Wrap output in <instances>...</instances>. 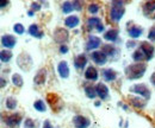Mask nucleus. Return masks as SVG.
Wrapping results in <instances>:
<instances>
[{
  "mask_svg": "<svg viewBox=\"0 0 155 128\" xmlns=\"http://www.w3.org/2000/svg\"><path fill=\"white\" fill-rule=\"evenodd\" d=\"M68 51H69L68 46H67V45H64V44H61V46H60V52L64 55V54H67Z\"/></svg>",
  "mask_w": 155,
  "mask_h": 128,
  "instance_id": "a19ab883",
  "label": "nucleus"
},
{
  "mask_svg": "<svg viewBox=\"0 0 155 128\" xmlns=\"http://www.w3.org/2000/svg\"><path fill=\"white\" fill-rule=\"evenodd\" d=\"M122 107H123V109H128V106H125V105H123V103H122Z\"/></svg>",
  "mask_w": 155,
  "mask_h": 128,
  "instance_id": "09e8293b",
  "label": "nucleus"
},
{
  "mask_svg": "<svg viewBox=\"0 0 155 128\" xmlns=\"http://www.w3.org/2000/svg\"><path fill=\"white\" fill-rule=\"evenodd\" d=\"M101 76H103V78L106 82H114V81L117 80L118 73H117L116 70H114L111 68H106V69H103L101 70Z\"/></svg>",
  "mask_w": 155,
  "mask_h": 128,
  "instance_id": "f3484780",
  "label": "nucleus"
},
{
  "mask_svg": "<svg viewBox=\"0 0 155 128\" xmlns=\"http://www.w3.org/2000/svg\"><path fill=\"white\" fill-rule=\"evenodd\" d=\"M7 86V80H5L4 77H1V88H5Z\"/></svg>",
  "mask_w": 155,
  "mask_h": 128,
  "instance_id": "c03bdc74",
  "label": "nucleus"
},
{
  "mask_svg": "<svg viewBox=\"0 0 155 128\" xmlns=\"http://www.w3.org/2000/svg\"><path fill=\"white\" fill-rule=\"evenodd\" d=\"M53 38H54V40L58 43V44H64V43H67L68 42V39H69V33H68V31L66 30V29H63V27H58L55 31H54V33H53Z\"/></svg>",
  "mask_w": 155,
  "mask_h": 128,
  "instance_id": "423d86ee",
  "label": "nucleus"
},
{
  "mask_svg": "<svg viewBox=\"0 0 155 128\" xmlns=\"http://www.w3.org/2000/svg\"><path fill=\"white\" fill-rule=\"evenodd\" d=\"M10 4V0H1V4H0V7L1 8H5L7 5Z\"/></svg>",
  "mask_w": 155,
  "mask_h": 128,
  "instance_id": "37998d69",
  "label": "nucleus"
},
{
  "mask_svg": "<svg viewBox=\"0 0 155 128\" xmlns=\"http://www.w3.org/2000/svg\"><path fill=\"white\" fill-rule=\"evenodd\" d=\"M148 39L152 40V42H155V27H152L148 32Z\"/></svg>",
  "mask_w": 155,
  "mask_h": 128,
  "instance_id": "4c0bfd02",
  "label": "nucleus"
},
{
  "mask_svg": "<svg viewBox=\"0 0 155 128\" xmlns=\"http://www.w3.org/2000/svg\"><path fill=\"white\" fill-rule=\"evenodd\" d=\"M128 33H129V36L131 37L133 39H136V38H140V37L142 36V33H143V29L141 27V26H133V27H130L129 30H128Z\"/></svg>",
  "mask_w": 155,
  "mask_h": 128,
  "instance_id": "b1692460",
  "label": "nucleus"
},
{
  "mask_svg": "<svg viewBox=\"0 0 155 128\" xmlns=\"http://www.w3.org/2000/svg\"><path fill=\"white\" fill-rule=\"evenodd\" d=\"M118 36H119V30H118V29H110V30H107V31L104 33L103 38H104L106 42L114 43V42H117Z\"/></svg>",
  "mask_w": 155,
  "mask_h": 128,
  "instance_id": "412c9836",
  "label": "nucleus"
},
{
  "mask_svg": "<svg viewBox=\"0 0 155 128\" xmlns=\"http://www.w3.org/2000/svg\"><path fill=\"white\" fill-rule=\"evenodd\" d=\"M101 45V39L97 36H90L87 42H86V45H85V49L86 51H94L96 49H98L99 46Z\"/></svg>",
  "mask_w": 155,
  "mask_h": 128,
  "instance_id": "9b49d317",
  "label": "nucleus"
},
{
  "mask_svg": "<svg viewBox=\"0 0 155 128\" xmlns=\"http://www.w3.org/2000/svg\"><path fill=\"white\" fill-rule=\"evenodd\" d=\"M125 45H127L128 49H133V48H135L136 45H137V43H136V40H133V38H131V40H128Z\"/></svg>",
  "mask_w": 155,
  "mask_h": 128,
  "instance_id": "58836bf2",
  "label": "nucleus"
},
{
  "mask_svg": "<svg viewBox=\"0 0 155 128\" xmlns=\"http://www.w3.org/2000/svg\"><path fill=\"white\" fill-rule=\"evenodd\" d=\"M58 73L61 78H68V77H69L71 70H69L68 63H67L66 61H61L58 64Z\"/></svg>",
  "mask_w": 155,
  "mask_h": 128,
  "instance_id": "2eb2a0df",
  "label": "nucleus"
},
{
  "mask_svg": "<svg viewBox=\"0 0 155 128\" xmlns=\"http://www.w3.org/2000/svg\"><path fill=\"white\" fill-rule=\"evenodd\" d=\"M5 106H6L7 109L13 110L17 108V106H18V101L16 100V97H13V96H8V97L5 100Z\"/></svg>",
  "mask_w": 155,
  "mask_h": 128,
  "instance_id": "cd10ccee",
  "label": "nucleus"
},
{
  "mask_svg": "<svg viewBox=\"0 0 155 128\" xmlns=\"http://www.w3.org/2000/svg\"><path fill=\"white\" fill-rule=\"evenodd\" d=\"M130 92H134L136 95H140L141 97H143L144 100H149L150 98V90H149V88L146 86V84H143V83H141V84H135L133 88H130Z\"/></svg>",
  "mask_w": 155,
  "mask_h": 128,
  "instance_id": "39448f33",
  "label": "nucleus"
},
{
  "mask_svg": "<svg viewBox=\"0 0 155 128\" xmlns=\"http://www.w3.org/2000/svg\"><path fill=\"white\" fill-rule=\"evenodd\" d=\"M34 13H35V11H32V10H31V11H29V12H28V14H29V16H30V17H32V16H34Z\"/></svg>",
  "mask_w": 155,
  "mask_h": 128,
  "instance_id": "49530a36",
  "label": "nucleus"
},
{
  "mask_svg": "<svg viewBox=\"0 0 155 128\" xmlns=\"http://www.w3.org/2000/svg\"><path fill=\"white\" fill-rule=\"evenodd\" d=\"M87 29L88 30H93L96 29L98 32H103L104 31V25L101 23V19L98 17H91L87 19Z\"/></svg>",
  "mask_w": 155,
  "mask_h": 128,
  "instance_id": "9d476101",
  "label": "nucleus"
},
{
  "mask_svg": "<svg viewBox=\"0 0 155 128\" xmlns=\"http://www.w3.org/2000/svg\"><path fill=\"white\" fill-rule=\"evenodd\" d=\"M61 8H62V12H63V13H71V12L74 10L72 1H64V2L62 4Z\"/></svg>",
  "mask_w": 155,
  "mask_h": 128,
  "instance_id": "473e14b6",
  "label": "nucleus"
},
{
  "mask_svg": "<svg viewBox=\"0 0 155 128\" xmlns=\"http://www.w3.org/2000/svg\"><path fill=\"white\" fill-rule=\"evenodd\" d=\"M47 81V70L44 68L39 69L38 71L36 73L35 77H34V83L36 86H43Z\"/></svg>",
  "mask_w": 155,
  "mask_h": 128,
  "instance_id": "6ab92c4d",
  "label": "nucleus"
},
{
  "mask_svg": "<svg viewBox=\"0 0 155 128\" xmlns=\"http://www.w3.org/2000/svg\"><path fill=\"white\" fill-rule=\"evenodd\" d=\"M47 103L50 106V108L53 109V111L55 113H60L61 110L63 109V100L58 96V94H54V92H48L47 94Z\"/></svg>",
  "mask_w": 155,
  "mask_h": 128,
  "instance_id": "f03ea898",
  "label": "nucleus"
},
{
  "mask_svg": "<svg viewBox=\"0 0 155 128\" xmlns=\"http://www.w3.org/2000/svg\"><path fill=\"white\" fill-rule=\"evenodd\" d=\"M84 76H85V78L87 80V81H91V82H94V81H97L98 77H99V73H98V70L96 69V67H88L87 69H86V71L84 73Z\"/></svg>",
  "mask_w": 155,
  "mask_h": 128,
  "instance_id": "aec40b11",
  "label": "nucleus"
},
{
  "mask_svg": "<svg viewBox=\"0 0 155 128\" xmlns=\"http://www.w3.org/2000/svg\"><path fill=\"white\" fill-rule=\"evenodd\" d=\"M129 103L136 109H143L146 107V100L141 98V96H129Z\"/></svg>",
  "mask_w": 155,
  "mask_h": 128,
  "instance_id": "a211bd4d",
  "label": "nucleus"
},
{
  "mask_svg": "<svg viewBox=\"0 0 155 128\" xmlns=\"http://www.w3.org/2000/svg\"><path fill=\"white\" fill-rule=\"evenodd\" d=\"M13 31H15L17 35H23V33L25 32V27L23 26V24L17 23V24L13 25Z\"/></svg>",
  "mask_w": 155,
  "mask_h": 128,
  "instance_id": "f704fd0d",
  "label": "nucleus"
},
{
  "mask_svg": "<svg viewBox=\"0 0 155 128\" xmlns=\"http://www.w3.org/2000/svg\"><path fill=\"white\" fill-rule=\"evenodd\" d=\"M75 128H88L91 125V120L84 115H75L72 120Z\"/></svg>",
  "mask_w": 155,
  "mask_h": 128,
  "instance_id": "1a4fd4ad",
  "label": "nucleus"
},
{
  "mask_svg": "<svg viewBox=\"0 0 155 128\" xmlns=\"http://www.w3.org/2000/svg\"><path fill=\"white\" fill-rule=\"evenodd\" d=\"M140 49L143 51V54L146 56V61H150L153 59V57L155 55V48L154 45H152L149 42L143 40L140 43Z\"/></svg>",
  "mask_w": 155,
  "mask_h": 128,
  "instance_id": "6e6552de",
  "label": "nucleus"
},
{
  "mask_svg": "<svg viewBox=\"0 0 155 128\" xmlns=\"http://www.w3.org/2000/svg\"><path fill=\"white\" fill-rule=\"evenodd\" d=\"M96 89H97V95L98 97L101 100V101H105V100H107L109 98V88H107V86L105 84V83H98L97 86H96Z\"/></svg>",
  "mask_w": 155,
  "mask_h": 128,
  "instance_id": "4468645a",
  "label": "nucleus"
},
{
  "mask_svg": "<svg viewBox=\"0 0 155 128\" xmlns=\"http://www.w3.org/2000/svg\"><path fill=\"white\" fill-rule=\"evenodd\" d=\"M31 10H32V11H35V12H37V11L41 10V5H39L38 2H36V1H35V2H32V4H31Z\"/></svg>",
  "mask_w": 155,
  "mask_h": 128,
  "instance_id": "ea45409f",
  "label": "nucleus"
},
{
  "mask_svg": "<svg viewBox=\"0 0 155 128\" xmlns=\"http://www.w3.org/2000/svg\"><path fill=\"white\" fill-rule=\"evenodd\" d=\"M17 64H18V67H19L21 70L29 71L31 69V67H32V58L30 57L29 54L21 52L18 56V58H17Z\"/></svg>",
  "mask_w": 155,
  "mask_h": 128,
  "instance_id": "20e7f679",
  "label": "nucleus"
},
{
  "mask_svg": "<svg viewBox=\"0 0 155 128\" xmlns=\"http://www.w3.org/2000/svg\"><path fill=\"white\" fill-rule=\"evenodd\" d=\"M94 106H96V107H99V106H100V101H97V102L94 103Z\"/></svg>",
  "mask_w": 155,
  "mask_h": 128,
  "instance_id": "de8ad7c7",
  "label": "nucleus"
},
{
  "mask_svg": "<svg viewBox=\"0 0 155 128\" xmlns=\"http://www.w3.org/2000/svg\"><path fill=\"white\" fill-rule=\"evenodd\" d=\"M91 58H92V61H93L97 65H104V64H106V62H107V56L105 55L103 51H99V50H94V51L91 54Z\"/></svg>",
  "mask_w": 155,
  "mask_h": 128,
  "instance_id": "f8f14e48",
  "label": "nucleus"
},
{
  "mask_svg": "<svg viewBox=\"0 0 155 128\" xmlns=\"http://www.w3.org/2000/svg\"><path fill=\"white\" fill-rule=\"evenodd\" d=\"M125 13L124 6H117V5H112L111 10H110V20L114 23H118L120 19L123 18Z\"/></svg>",
  "mask_w": 155,
  "mask_h": 128,
  "instance_id": "0eeeda50",
  "label": "nucleus"
},
{
  "mask_svg": "<svg viewBox=\"0 0 155 128\" xmlns=\"http://www.w3.org/2000/svg\"><path fill=\"white\" fill-rule=\"evenodd\" d=\"M87 62H88V58H87V56L85 55V54H79V55L74 58V67H75V69L78 70H81V69H84L86 65H87Z\"/></svg>",
  "mask_w": 155,
  "mask_h": 128,
  "instance_id": "dca6fc26",
  "label": "nucleus"
},
{
  "mask_svg": "<svg viewBox=\"0 0 155 128\" xmlns=\"http://www.w3.org/2000/svg\"><path fill=\"white\" fill-rule=\"evenodd\" d=\"M12 57H13V55H12V52H11L10 49L1 50V52H0V59H1L2 63H8L12 59Z\"/></svg>",
  "mask_w": 155,
  "mask_h": 128,
  "instance_id": "c85d7f7f",
  "label": "nucleus"
},
{
  "mask_svg": "<svg viewBox=\"0 0 155 128\" xmlns=\"http://www.w3.org/2000/svg\"><path fill=\"white\" fill-rule=\"evenodd\" d=\"M11 81H12V83H13V86H16V87H23V84H24V81H23V77L20 76L19 73H13L12 75V77H11Z\"/></svg>",
  "mask_w": 155,
  "mask_h": 128,
  "instance_id": "c756f323",
  "label": "nucleus"
},
{
  "mask_svg": "<svg viewBox=\"0 0 155 128\" xmlns=\"http://www.w3.org/2000/svg\"><path fill=\"white\" fill-rule=\"evenodd\" d=\"M42 128H54V126L50 123V121H49V120H45V121L43 122V127Z\"/></svg>",
  "mask_w": 155,
  "mask_h": 128,
  "instance_id": "79ce46f5",
  "label": "nucleus"
},
{
  "mask_svg": "<svg viewBox=\"0 0 155 128\" xmlns=\"http://www.w3.org/2000/svg\"><path fill=\"white\" fill-rule=\"evenodd\" d=\"M34 108L37 111H39V113H43V111L47 110V105H45V102L43 100H36L34 102Z\"/></svg>",
  "mask_w": 155,
  "mask_h": 128,
  "instance_id": "2f4dec72",
  "label": "nucleus"
},
{
  "mask_svg": "<svg viewBox=\"0 0 155 128\" xmlns=\"http://www.w3.org/2000/svg\"><path fill=\"white\" fill-rule=\"evenodd\" d=\"M29 35L31 37H35L37 39H41L44 36V32L39 29V26L37 24H31L30 27H29Z\"/></svg>",
  "mask_w": 155,
  "mask_h": 128,
  "instance_id": "4be33fe9",
  "label": "nucleus"
},
{
  "mask_svg": "<svg viewBox=\"0 0 155 128\" xmlns=\"http://www.w3.org/2000/svg\"><path fill=\"white\" fill-rule=\"evenodd\" d=\"M17 44V38L12 35H4L1 37V45L6 49H13Z\"/></svg>",
  "mask_w": 155,
  "mask_h": 128,
  "instance_id": "ddd939ff",
  "label": "nucleus"
},
{
  "mask_svg": "<svg viewBox=\"0 0 155 128\" xmlns=\"http://www.w3.org/2000/svg\"><path fill=\"white\" fill-rule=\"evenodd\" d=\"M85 94H86V96L88 97V98H96L98 95H97V89H96V87L94 86H92V84H87V86H85Z\"/></svg>",
  "mask_w": 155,
  "mask_h": 128,
  "instance_id": "bb28decb",
  "label": "nucleus"
},
{
  "mask_svg": "<svg viewBox=\"0 0 155 128\" xmlns=\"http://www.w3.org/2000/svg\"><path fill=\"white\" fill-rule=\"evenodd\" d=\"M99 10H100V6L96 4V2H92V4H90L88 5V8H87V11L91 13V14H97L98 12H99Z\"/></svg>",
  "mask_w": 155,
  "mask_h": 128,
  "instance_id": "72a5a7b5",
  "label": "nucleus"
},
{
  "mask_svg": "<svg viewBox=\"0 0 155 128\" xmlns=\"http://www.w3.org/2000/svg\"><path fill=\"white\" fill-rule=\"evenodd\" d=\"M101 51L107 56V57H114V56L117 54L116 46H114V45H111V44H105V45H103Z\"/></svg>",
  "mask_w": 155,
  "mask_h": 128,
  "instance_id": "393cba45",
  "label": "nucleus"
},
{
  "mask_svg": "<svg viewBox=\"0 0 155 128\" xmlns=\"http://www.w3.org/2000/svg\"><path fill=\"white\" fill-rule=\"evenodd\" d=\"M155 12V1L154 0H150V1H147L144 5H143V13L146 16H150L152 13Z\"/></svg>",
  "mask_w": 155,
  "mask_h": 128,
  "instance_id": "a878e982",
  "label": "nucleus"
},
{
  "mask_svg": "<svg viewBox=\"0 0 155 128\" xmlns=\"http://www.w3.org/2000/svg\"><path fill=\"white\" fill-rule=\"evenodd\" d=\"M2 121L7 127L18 128L23 121V116L19 113H12V114H8L6 116H2Z\"/></svg>",
  "mask_w": 155,
  "mask_h": 128,
  "instance_id": "7ed1b4c3",
  "label": "nucleus"
},
{
  "mask_svg": "<svg viewBox=\"0 0 155 128\" xmlns=\"http://www.w3.org/2000/svg\"><path fill=\"white\" fill-rule=\"evenodd\" d=\"M147 1H150V0H147Z\"/></svg>",
  "mask_w": 155,
  "mask_h": 128,
  "instance_id": "8fccbe9b",
  "label": "nucleus"
},
{
  "mask_svg": "<svg viewBox=\"0 0 155 128\" xmlns=\"http://www.w3.org/2000/svg\"><path fill=\"white\" fill-rule=\"evenodd\" d=\"M79 24H80V18L78 16H68L64 19V25L68 29H75Z\"/></svg>",
  "mask_w": 155,
  "mask_h": 128,
  "instance_id": "5701e85b",
  "label": "nucleus"
},
{
  "mask_svg": "<svg viewBox=\"0 0 155 128\" xmlns=\"http://www.w3.org/2000/svg\"><path fill=\"white\" fill-rule=\"evenodd\" d=\"M35 127H36V125H35V121L32 119H30V117L25 119V121H24V128H35Z\"/></svg>",
  "mask_w": 155,
  "mask_h": 128,
  "instance_id": "e433bc0d",
  "label": "nucleus"
},
{
  "mask_svg": "<svg viewBox=\"0 0 155 128\" xmlns=\"http://www.w3.org/2000/svg\"><path fill=\"white\" fill-rule=\"evenodd\" d=\"M150 82H152V84H153V86L155 87V73H153L152 76H150Z\"/></svg>",
  "mask_w": 155,
  "mask_h": 128,
  "instance_id": "a18cd8bd",
  "label": "nucleus"
},
{
  "mask_svg": "<svg viewBox=\"0 0 155 128\" xmlns=\"http://www.w3.org/2000/svg\"><path fill=\"white\" fill-rule=\"evenodd\" d=\"M72 4H73V7H74L75 11H82V7H84V0H73Z\"/></svg>",
  "mask_w": 155,
  "mask_h": 128,
  "instance_id": "c9c22d12",
  "label": "nucleus"
},
{
  "mask_svg": "<svg viewBox=\"0 0 155 128\" xmlns=\"http://www.w3.org/2000/svg\"><path fill=\"white\" fill-rule=\"evenodd\" d=\"M147 71V65L142 62H135L130 65L127 67L125 69V75L129 80H138L142 78L143 75Z\"/></svg>",
  "mask_w": 155,
  "mask_h": 128,
  "instance_id": "f257e3e1",
  "label": "nucleus"
},
{
  "mask_svg": "<svg viewBox=\"0 0 155 128\" xmlns=\"http://www.w3.org/2000/svg\"><path fill=\"white\" fill-rule=\"evenodd\" d=\"M131 57H133L134 62H142V61H144V59H146V56H144L143 51H142L141 49H137V50H135V51L133 52Z\"/></svg>",
  "mask_w": 155,
  "mask_h": 128,
  "instance_id": "7c9ffc66",
  "label": "nucleus"
}]
</instances>
